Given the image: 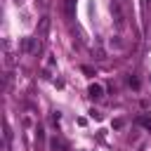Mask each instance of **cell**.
<instances>
[{"label": "cell", "instance_id": "cell-1", "mask_svg": "<svg viewBox=\"0 0 151 151\" xmlns=\"http://www.w3.org/2000/svg\"><path fill=\"white\" fill-rule=\"evenodd\" d=\"M21 50H24V52H38V50H40L38 38H24V40H21Z\"/></svg>", "mask_w": 151, "mask_h": 151}, {"label": "cell", "instance_id": "cell-2", "mask_svg": "<svg viewBox=\"0 0 151 151\" xmlns=\"http://www.w3.org/2000/svg\"><path fill=\"white\" fill-rule=\"evenodd\" d=\"M2 45H5V59H2V61H5L7 68H12V66H14V54L9 52V40H5Z\"/></svg>", "mask_w": 151, "mask_h": 151}, {"label": "cell", "instance_id": "cell-3", "mask_svg": "<svg viewBox=\"0 0 151 151\" xmlns=\"http://www.w3.org/2000/svg\"><path fill=\"white\" fill-rule=\"evenodd\" d=\"M111 12H113L116 24H118V26H123V24H125V19H123V12H120V5H118V2H113V5H111Z\"/></svg>", "mask_w": 151, "mask_h": 151}, {"label": "cell", "instance_id": "cell-4", "mask_svg": "<svg viewBox=\"0 0 151 151\" xmlns=\"http://www.w3.org/2000/svg\"><path fill=\"white\" fill-rule=\"evenodd\" d=\"M87 94H90L92 99H99V97L104 94V87H101V85H90V90H87Z\"/></svg>", "mask_w": 151, "mask_h": 151}, {"label": "cell", "instance_id": "cell-5", "mask_svg": "<svg viewBox=\"0 0 151 151\" xmlns=\"http://www.w3.org/2000/svg\"><path fill=\"white\" fill-rule=\"evenodd\" d=\"M47 28H50V17H42L40 24H38V31L40 33H47Z\"/></svg>", "mask_w": 151, "mask_h": 151}, {"label": "cell", "instance_id": "cell-6", "mask_svg": "<svg viewBox=\"0 0 151 151\" xmlns=\"http://www.w3.org/2000/svg\"><path fill=\"white\" fill-rule=\"evenodd\" d=\"M139 123H142V125H144L146 130H151V118H146V116H142V118H139Z\"/></svg>", "mask_w": 151, "mask_h": 151}, {"label": "cell", "instance_id": "cell-7", "mask_svg": "<svg viewBox=\"0 0 151 151\" xmlns=\"http://www.w3.org/2000/svg\"><path fill=\"white\" fill-rule=\"evenodd\" d=\"M127 83H130V85H132L134 90H139V80H137L134 76H130V78H127Z\"/></svg>", "mask_w": 151, "mask_h": 151}, {"label": "cell", "instance_id": "cell-8", "mask_svg": "<svg viewBox=\"0 0 151 151\" xmlns=\"http://www.w3.org/2000/svg\"><path fill=\"white\" fill-rule=\"evenodd\" d=\"M123 125H125V120H123V118H116V120H113V127H116V130H120Z\"/></svg>", "mask_w": 151, "mask_h": 151}, {"label": "cell", "instance_id": "cell-9", "mask_svg": "<svg viewBox=\"0 0 151 151\" xmlns=\"http://www.w3.org/2000/svg\"><path fill=\"white\" fill-rule=\"evenodd\" d=\"M83 71H85L87 76H94V68H92V66H83Z\"/></svg>", "mask_w": 151, "mask_h": 151}, {"label": "cell", "instance_id": "cell-10", "mask_svg": "<svg viewBox=\"0 0 151 151\" xmlns=\"http://www.w3.org/2000/svg\"><path fill=\"white\" fill-rule=\"evenodd\" d=\"M9 137H12V130H9V125L5 123V139H9Z\"/></svg>", "mask_w": 151, "mask_h": 151}, {"label": "cell", "instance_id": "cell-11", "mask_svg": "<svg viewBox=\"0 0 151 151\" xmlns=\"http://www.w3.org/2000/svg\"><path fill=\"white\" fill-rule=\"evenodd\" d=\"M14 5H24V0H14Z\"/></svg>", "mask_w": 151, "mask_h": 151}]
</instances>
